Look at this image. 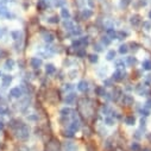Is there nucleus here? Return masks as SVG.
Wrapping results in <instances>:
<instances>
[{
    "instance_id": "20e7f679",
    "label": "nucleus",
    "mask_w": 151,
    "mask_h": 151,
    "mask_svg": "<svg viewBox=\"0 0 151 151\" xmlns=\"http://www.w3.org/2000/svg\"><path fill=\"white\" fill-rule=\"evenodd\" d=\"M77 88H79V90H81V92H86V90H87V88H88L87 82H86V81H80Z\"/></svg>"
},
{
    "instance_id": "a211bd4d",
    "label": "nucleus",
    "mask_w": 151,
    "mask_h": 151,
    "mask_svg": "<svg viewBox=\"0 0 151 151\" xmlns=\"http://www.w3.org/2000/svg\"><path fill=\"white\" fill-rule=\"evenodd\" d=\"M143 68L146 70H150L151 69V61H144L143 62Z\"/></svg>"
},
{
    "instance_id": "bb28decb",
    "label": "nucleus",
    "mask_w": 151,
    "mask_h": 151,
    "mask_svg": "<svg viewBox=\"0 0 151 151\" xmlns=\"http://www.w3.org/2000/svg\"><path fill=\"white\" fill-rule=\"evenodd\" d=\"M58 20H60V19H58V17H57V15H55V17H52V18L51 19H50V20H49V21H50V23H58Z\"/></svg>"
},
{
    "instance_id": "1a4fd4ad",
    "label": "nucleus",
    "mask_w": 151,
    "mask_h": 151,
    "mask_svg": "<svg viewBox=\"0 0 151 151\" xmlns=\"http://www.w3.org/2000/svg\"><path fill=\"white\" fill-rule=\"evenodd\" d=\"M120 75H123V73H121L120 70H117V72L113 74V79H114L115 81H120V80L123 79V76H120Z\"/></svg>"
},
{
    "instance_id": "0eeeda50",
    "label": "nucleus",
    "mask_w": 151,
    "mask_h": 151,
    "mask_svg": "<svg viewBox=\"0 0 151 151\" xmlns=\"http://www.w3.org/2000/svg\"><path fill=\"white\" fill-rule=\"evenodd\" d=\"M134 121H136V119H134L133 115H127V117L125 118V123L127 124V125H133Z\"/></svg>"
},
{
    "instance_id": "c85d7f7f",
    "label": "nucleus",
    "mask_w": 151,
    "mask_h": 151,
    "mask_svg": "<svg viewBox=\"0 0 151 151\" xmlns=\"http://www.w3.org/2000/svg\"><path fill=\"white\" fill-rule=\"evenodd\" d=\"M64 136L66 137H73L74 134H73V131H68V132H64Z\"/></svg>"
},
{
    "instance_id": "4c0bfd02",
    "label": "nucleus",
    "mask_w": 151,
    "mask_h": 151,
    "mask_svg": "<svg viewBox=\"0 0 151 151\" xmlns=\"http://www.w3.org/2000/svg\"><path fill=\"white\" fill-rule=\"evenodd\" d=\"M145 151H149V150H145Z\"/></svg>"
},
{
    "instance_id": "cd10ccee",
    "label": "nucleus",
    "mask_w": 151,
    "mask_h": 151,
    "mask_svg": "<svg viewBox=\"0 0 151 151\" xmlns=\"http://www.w3.org/2000/svg\"><path fill=\"white\" fill-rule=\"evenodd\" d=\"M127 63L128 64H134V63H136V60L132 58V57H128V58H127Z\"/></svg>"
},
{
    "instance_id": "c756f323",
    "label": "nucleus",
    "mask_w": 151,
    "mask_h": 151,
    "mask_svg": "<svg viewBox=\"0 0 151 151\" xmlns=\"http://www.w3.org/2000/svg\"><path fill=\"white\" fill-rule=\"evenodd\" d=\"M77 55H79V56H80V57H82V56H85V55H86L85 50H80V51H77Z\"/></svg>"
},
{
    "instance_id": "f257e3e1",
    "label": "nucleus",
    "mask_w": 151,
    "mask_h": 151,
    "mask_svg": "<svg viewBox=\"0 0 151 151\" xmlns=\"http://www.w3.org/2000/svg\"><path fill=\"white\" fill-rule=\"evenodd\" d=\"M18 137L20 139H26L29 137V127L24 124L18 126Z\"/></svg>"
},
{
    "instance_id": "b1692460",
    "label": "nucleus",
    "mask_w": 151,
    "mask_h": 151,
    "mask_svg": "<svg viewBox=\"0 0 151 151\" xmlns=\"http://www.w3.org/2000/svg\"><path fill=\"white\" fill-rule=\"evenodd\" d=\"M96 93L99 95H101V96H103V95H105V90H104V88H101V87H98L96 88Z\"/></svg>"
},
{
    "instance_id": "e433bc0d",
    "label": "nucleus",
    "mask_w": 151,
    "mask_h": 151,
    "mask_svg": "<svg viewBox=\"0 0 151 151\" xmlns=\"http://www.w3.org/2000/svg\"><path fill=\"white\" fill-rule=\"evenodd\" d=\"M0 76H1V72H0Z\"/></svg>"
},
{
    "instance_id": "dca6fc26",
    "label": "nucleus",
    "mask_w": 151,
    "mask_h": 151,
    "mask_svg": "<svg viewBox=\"0 0 151 151\" xmlns=\"http://www.w3.org/2000/svg\"><path fill=\"white\" fill-rule=\"evenodd\" d=\"M132 101H133V99L130 96V95H125V96H124V103H125L126 105H131Z\"/></svg>"
},
{
    "instance_id": "423d86ee",
    "label": "nucleus",
    "mask_w": 151,
    "mask_h": 151,
    "mask_svg": "<svg viewBox=\"0 0 151 151\" xmlns=\"http://www.w3.org/2000/svg\"><path fill=\"white\" fill-rule=\"evenodd\" d=\"M45 72H46V74H54V73L56 72V68H55L52 64H48L45 68Z\"/></svg>"
},
{
    "instance_id": "6ab92c4d",
    "label": "nucleus",
    "mask_w": 151,
    "mask_h": 151,
    "mask_svg": "<svg viewBox=\"0 0 151 151\" xmlns=\"http://www.w3.org/2000/svg\"><path fill=\"white\" fill-rule=\"evenodd\" d=\"M127 51H128L127 45H120V48H119V52L120 54H126Z\"/></svg>"
},
{
    "instance_id": "2f4dec72",
    "label": "nucleus",
    "mask_w": 151,
    "mask_h": 151,
    "mask_svg": "<svg viewBox=\"0 0 151 151\" xmlns=\"http://www.w3.org/2000/svg\"><path fill=\"white\" fill-rule=\"evenodd\" d=\"M106 123H107V124H108V125H112L113 120H112V119H110V118H107V119H106Z\"/></svg>"
},
{
    "instance_id": "2eb2a0df",
    "label": "nucleus",
    "mask_w": 151,
    "mask_h": 151,
    "mask_svg": "<svg viewBox=\"0 0 151 151\" xmlns=\"http://www.w3.org/2000/svg\"><path fill=\"white\" fill-rule=\"evenodd\" d=\"M37 8L41 11H43L45 8V0H39L38 1V5H37Z\"/></svg>"
},
{
    "instance_id": "ddd939ff",
    "label": "nucleus",
    "mask_w": 151,
    "mask_h": 151,
    "mask_svg": "<svg viewBox=\"0 0 151 151\" xmlns=\"http://www.w3.org/2000/svg\"><path fill=\"white\" fill-rule=\"evenodd\" d=\"M74 100H75V95L69 94V95H67V98H66V103L67 104H73L74 103Z\"/></svg>"
},
{
    "instance_id": "aec40b11",
    "label": "nucleus",
    "mask_w": 151,
    "mask_h": 151,
    "mask_svg": "<svg viewBox=\"0 0 151 151\" xmlns=\"http://www.w3.org/2000/svg\"><path fill=\"white\" fill-rule=\"evenodd\" d=\"M115 57V51L114 50H111V51H108V54H107V60H113Z\"/></svg>"
},
{
    "instance_id": "7ed1b4c3",
    "label": "nucleus",
    "mask_w": 151,
    "mask_h": 151,
    "mask_svg": "<svg viewBox=\"0 0 151 151\" xmlns=\"http://www.w3.org/2000/svg\"><path fill=\"white\" fill-rule=\"evenodd\" d=\"M10 95L13 98H19L21 96V89L19 87H15V88H12L10 92Z\"/></svg>"
},
{
    "instance_id": "9d476101",
    "label": "nucleus",
    "mask_w": 151,
    "mask_h": 151,
    "mask_svg": "<svg viewBox=\"0 0 151 151\" xmlns=\"http://www.w3.org/2000/svg\"><path fill=\"white\" fill-rule=\"evenodd\" d=\"M107 35L111 37V38H117V37H118V33L115 32L113 29H108V30H107Z\"/></svg>"
},
{
    "instance_id": "473e14b6",
    "label": "nucleus",
    "mask_w": 151,
    "mask_h": 151,
    "mask_svg": "<svg viewBox=\"0 0 151 151\" xmlns=\"http://www.w3.org/2000/svg\"><path fill=\"white\" fill-rule=\"evenodd\" d=\"M146 105H148V107H151V99L149 100L148 103H146Z\"/></svg>"
},
{
    "instance_id": "72a5a7b5",
    "label": "nucleus",
    "mask_w": 151,
    "mask_h": 151,
    "mask_svg": "<svg viewBox=\"0 0 151 151\" xmlns=\"http://www.w3.org/2000/svg\"><path fill=\"white\" fill-rule=\"evenodd\" d=\"M3 36V30H0V37Z\"/></svg>"
},
{
    "instance_id": "39448f33",
    "label": "nucleus",
    "mask_w": 151,
    "mask_h": 151,
    "mask_svg": "<svg viewBox=\"0 0 151 151\" xmlns=\"http://www.w3.org/2000/svg\"><path fill=\"white\" fill-rule=\"evenodd\" d=\"M11 81H12V77H11L10 75H5V76L3 77V86H4V87L8 86L11 83Z\"/></svg>"
},
{
    "instance_id": "412c9836",
    "label": "nucleus",
    "mask_w": 151,
    "mask_h": 151,
    "mask_svg": "<svg viewBox=\"0 0 151 151\" xmlns=\"http://www.w3.org/2000/svg\"><path fill=\"white\" fill-rule=\"evenodd\" d=\"M131 149H132L133 151H139L141 150V146H139L138 143H133L132 145H131Z\"/></svg>"
},
{
    "instance_id": "4468645a",
    "label": "nucleus",
    "mask_w": 151,
    "mask_h": 151,
    "mask_svg": "<svg viewBox=\"0 0 151 151\" xmlns=\"http://www.w3.org/2000/svg\"><path fill=\"white\" fill-rule=\"evenodd\" d=\"M61 15H62V17H63V18L64 19H68V18H69V11H68V10H67V8H62V11H61Z\"/></svg>"
},
{
    "instance_id": "f704fd0d",
    "label": "nucleus",
    "mask_w": 151,
    "mask_h": 151,
    "mask_svg": "<svg viewBox=\"0 0 151 151\" xmlns=\"http://www.w3.org/2000/svg\"><path fill=\"white\" fill-rule=\"evenodd\" d=\"M0 128H3V123H0Z\"/></svg>"
},
{
    "instance_id": "a878e982",
    "label": "nucleus",
    "mask_w": 151,
    "mask_h": 151,
    "mask_svg": "<svg viewBox=\"0 0 151 151\" xmlns=\"http://www.w3.org/2000/svg\"><path fill=\"white\" fill-rule=\"evenodd\" d=\"M110 37H103V43L105 44V45H108V44L111 43V39H108Z\"/></svg>"
},
{
    "instance_id": "6e6552de",
    "label": "nucleus",
    "mask_w": 151,
    "mask_h": 151,
    "mask_svg": "<svg viewBox=\"0 0 151 151\" xmlns=\"http://www.w3.org/2000/svg\"><path fill=\"white\" fill-rule=\"evenodd\" d=\"M92 14H93V12L90 10H83L82 11V18L83 19H88Z\"/></svg>"
},
{
    "instance_id": "5701e85b",
    "label": "nucleus",
    "mask_w": 151,
    "mask_h": 151,
    "mask_svg": "<svg viewBox=\"0 0 151 151\" xmlns=\"http://www.w3.org/2000/svg\"><path fill=\"white\" fill-rule=\"evenodd\" d=\"M89 61L92 62V63L98 62V55H89Z\"/></svg>"
},
{
    "instance_id": "f8f14e48",
    "label": "nucleus",
    "mask_w": 151,
    "mask_h": 151,
    "mask_svg": "<svg viewBox=\"0 0 151 151\" xmlns=\"http://www.w3.org/2000/svg\"><path fill=\"white\" fill-rule=\"evenodd\" d=\"M70 128H72V131H77L80 128V124H79V121H76V120H74L72 123V125H70Z\"/></svg>"
},
{
    "instance_id": "7c9ffc66",
    "label": "nucleus",
    "mask_w": 151,
    "mask_h": 151,
    "mask_svg": "<svg viewBox=\"0 0 151 151\" xmlns=\"http://www.w3.org/2000/svg\"><path fill=\"white\" fill-rule=\"evenodd\" d=\"M141 112H142V113H144V115H149V111H148V110H145V108H144V110H142Z\"/></svg>"
},
{
    "instance_id": "393cba45",
    "label": "nucleus",
    "mask_w": 151,
    "mask_h": 151,
    "mask_svg": "<svg viewBox=\"0 0 151 151\" xmlns=\"http://www.w3.org/2000/svg\"><path fill=\"white\" fill-rule=\"evenodd\" d=\"M61 113H62V115H64V117H66V115H68L70 113V110H69V108H63V110L61 111Z\"/></svg>"
},
{
    "instance_id": "f3484780",
    "label": "nucleus",
    "mask_w": 151,
    "mask_h": 151,
    "mask_svg": "<svg viewBox=\"0 0 151 151\" xmlns=\"http://www.w3.org/2000/svg\"><path fill=\"white\" fill-rule=\"evenodd\" d=\"M131 24H133L134 26L138 25V24H139V17H138V15H134V17L131 18Z\"/></svg>"
},
{
    "instance_id": "c9c22d12",
    "label": "nucleus",
    "mask_w": 151,
    "mask_h": 151,
    "mask_svg": "<svg viewBox=\"0 0 151 151\" xmlns=\"http://www.w3.org/2000/svg\"><path fill=\"white\" fill-rule=\"evenodd\" d=\"M149 15H150V18H151V11H150V13H149Z\"/></svg>"
},
{
    "instance_id": "9b49d317",
    "label": "nucleus",
    "mask_w": 151,
    "mask_h": 151,
    "mask_svg": "<svg viewBox=\"0 0 151 151\" xmlns=\"http://www.w3.org/2000/svg\"><path fill=\"white\" fill-rule=\"evenodd\" d=\"M54 35H52V33H50V32H48V33H45V35H44V39H45L46 42H52L54 41Z\"/></svg>"
},
{
    "instance_id": "4be33fe9",
    "label": "nucleus",
    "mask_w": 151,
    "mask_h": 151,
    "mask_svg": "<svg viewBox=\"0 0 151 151\" xmlns=\"http://www.w3.org/2000/svg\"><path fill=\"white\" fill-rule=\"evenodd\" d=\"M13 63H14V62H13V60H7V61H6V68H7V69H11V68H12V66H13Z\"/></svg>"
},
{
    "instance_id": "f03ea898",
    "label": "nucleus",
    "mask_w": 151,
    "mask_h": 151,
    "mask_svg": "<svg viewBox=\"0 0 151 151\" xmlns=\"http://www.w3.org/2000/svg\"><path fill=\"white\" fill-rule=\"evenodd\" d=\"M30 63H31V67H33L35 69H37V68H39V67H41L42 60L37 58V57H32V58H31V61H30Z\"/></svg>"
}]
</instances>
